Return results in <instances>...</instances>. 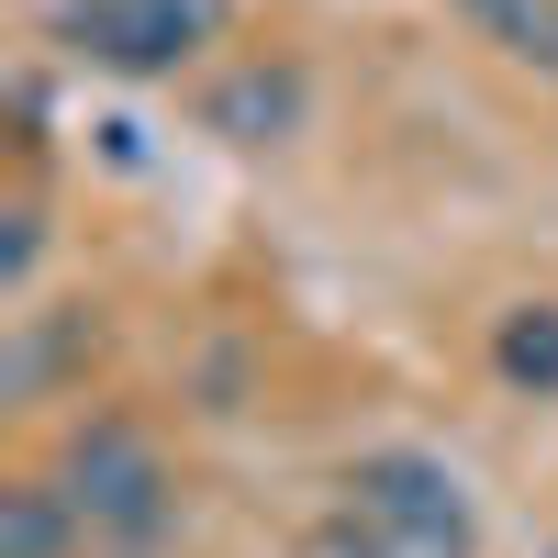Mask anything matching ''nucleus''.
<instances>
[{"mask_svg": "<svg viewBox=\"0 0 558 558\" xmlns=\"http://www.w3.org/2000/svg\"><path fill=\"white\" fill-rule=\"evenodd\" d=\"M324 558H481V514H470V492H458L447 458L368 447L357 470L336 481Z\"/></svg>", "mask_w": 558, "mask_h": 558, "instance_id": "f257e3e1", "label": "nucleus"}, {"mask_svg": "<svg viewBox=\"0 0 558 558\" xmlns=\"http://www.w3.org/2000/svg\"><path fill=\"white\" fill-rule=\"evenodd\" d=\"M57 492L78 514V558H168L179 492H168V458L134 413H89L57 458Z\"/></svg>", "mask_w": 558, "mask_h": 558, "instance_id": "f03ea898", "label": "nucleus"}, {"mask_svg": "<svg viewBox=\"0 0 558 558\" xmlns=\"http://www.w3.org/2000/svg\"><path fill=\"white\" fill-rule=\"evenodd\" d=\"M235 0H45V34L101 78H179L191 57H213Z\"/></svg>", "mask_w": 558, "mask_h": 558, "instance_id": "7ed1b4c3", "label": "nucleus"}, {"mask_svg": "<svg viewBox=\"0 0 558 558\" xmlns=\"http://www.w3.org/2000/svg\"><path fill=\"white\" fill-rule=\"evenodd\" d=\"M313 112V78L291 57H246V68H223L213 78V101H202V134H223V146H291Z\"/></svg>", "mask_w": 558, "mask_h": 558, "instance_id": "20e7f679", "label": "nucleus"}, {"mask_svg": "<svg viewBox=\"0 0 558 558\" xmlns=\"http://www.w3.org/2000/svg\"><path fill=\"white\" fill-rule=\"evenodd\" d=\"M0 558H78V514L57 481H12L0 492Z\"/></svg>", "mask_w": 558, "mask_h": 558, "instance_id": "39448f33", "label": "nucleus"}, {"mask_svg": "<svg viewBox=\"0 0 558 558\" xmlns=\"http://www.w3.org/2000/svg\"><path fill=\"white\" fill-rule=\"evenodd\" d=\"M492 368L514 391H536V402H558V302H514L492 324Z\"/></svg>", "mask_w": 558, "mask_h": 558, "instance_id": "423d86ee", "label": "nucleus"}, {"mask_svg": "<svg viewBox=\"0 0 558 558\" xmlns=\"http://www.w3.org/2000/svg\"><path fill=\"white\" fill-rule=\"evenodd\" d=\"M502 57H525V68H558V0H458Z\"/></svg>", "mask_w": 558, "mask_h": 558, "instance_id": "0eeeda50", "label": "nucleus"}, {"mask_svg": "<svg viewBox=\"0 0 558 558\" xmlns=\"http://www.w3.org/2000/svg\"><path fill=\"white\" fill-rule=\"evenodd\" d=\"M0 223H12V235H0V291L23 302V291H34V257H45V213H34V202H12Z\"/></svg>", "mask_w": 558, "mask_h": 558, "instance_id": "6e6552de", "label": "nucleus"}]
</instances>
